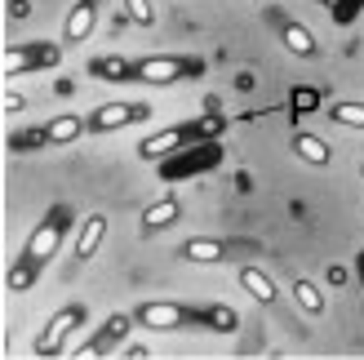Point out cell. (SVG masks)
Listing matches in <instances>:
<instances>
[{"mask_svg":"<svg viewBox=\"0 0 364 360\" xmlns=\"http://www.w3.org/2000/svg\"><path fill=\"white\" fill-rule=\"evenodd\" d=\"M63 227H67V218H63V209H58V213H49V218H45V223L27 236L23 258H18V263H14V272H9V290H14V294H23L27 285L36 280V272H41V267H45L53 254H58Z\"/></svg>","mask_w":364,"mask_h":360,"instance_id":"6da1fadb","label":"cell"},{"mask_svg":"<svg viewBox=\"0 0 364 360\" xmlns=\"http://www.w3.org/2000/svg\"><path fill=\"white\" fill-rule=\"evenodd\" d=\"M85 316H89L85 302H67V307H58V312H53V320L45 325V334L36 338V356H58V351H67V338L85 325Z\"/></svg>","mask_w":364,"mask_h":360,"instance_id":"7a4b0ae2","label":"cell"},{"mask_svg":"<svg viewBox=\"0 0 364 360\" xmlns=\"http://www.w3.org/2000/svg\"><path fill=\"white\" fill-rule=\"evenodd\" d=\"M151 107L147 102H102L94 116H89V134H112V129H124V125H138L147 120Z\"/></svg>","mask_w":364,"mask_h":360,"instance_id":"3957f363","label":"cell"},{"mask_svg":"<svg viewBox=\"0 0 364 360\" xmlns=\"http://www.w3.org/2000/svg\"><path fill=\"white\" fill-rule=\"evenodd\" d=\"M134 325L156 329V334H169V329L187 325V312H182L178 302H142V307H134Z\"/></svg>","mask_w":364,"mask_h":360,"instance_id":"277c9868","label":"cell"},{"mask_svg":"<svg viewBox=\"0 0 364 360\" xmlns=\"http://www.w3.org/2000/svg\"><path fill=\"white\" fill-rule=\"evenodd\" d=\"M58 63V49L53 45H18V49H5V76H23L31 67H49Z\"/></svg>","mask_w":364,"mask_h":360,"instance_id":"5b68a950","label":"cell"},{"mask_svg":"<svg viewBox=\"0 0 364 360\" xmlns=\"http://www.w3.org/2000/svg\"><path fill=\"white\" fill-rule=\"evenodd\" d=\"M134 76L138 80H147V85H173L178 76H187V58H173V53H160V58H142L134 67Z\"/></svg>","mask_w":364,"mask_h":360,"instance_id":"8992f818","label":"cell"},{"mask_svg":"<svg viewBox=\"0 0 364 360\" xmlns=\"http://www.w3.org/2000/svg\"><path fill=\"white\" fill-rule=\"evenodd\" d=\"M178 218H182V205H178V196H160L156 205H147V209H142V223H138V231H142V236H156V231L173 227Z\"/></svg>","mask_w":364,"mask_h":360,"instance_id":"52a82bcc","label":"cell"},{"mask_svg":"<svg viewBox=\"0 0 364 360\" xmlns=\"http://www.w3.org/2000/svg\"><path fill=\"white\" fill-rule=\"evenodd\" d=\"M94 23H98V9H94V0H80L76 9L67 14V23H63V41L67 45H80L94 36Z\"/></svg>","mask_w":364,"mask_h":360,"instance_id":"ba28073f","label":"cell"},{"mask_svg":"<svg viewBox=\"0 0 364 360\" xmlns=\"http://www.w3.org/2000/svg\"><path fill=\"white\" fill-rule=\"evenodd\" d=\"M129 325H134V316H120V312H116V316L102 325V334L94 338V343H85V347H76V351H80L85 360H89V356H107V351H112L124 334H129Z\"/></svg>","mask_w":364,"mask_h":360,"instance_id":"9c48e42d","label":"cell"},{"mask_svg":"<svg viewBox=\"0 0 364 360\" xmlns=\"http://www.w3.org/2000/svg\"><path fill=\"white\" fill-rule=\"evenodd\" d=\"M235 280H240V290H245L253 302H262V307H271V302L280 298L276 280H271L267 272H258V267H240V272H235Z\"/></svg>","mask_w":364,"mask_h":360,"instance_id":"30bf717a","label":"cell"},{"mask_svg":"<svg viewBox=\"0 0 364 360\" xmlns=\"http://www.w3.org/2000/svg\"><path fill=\"white\" fill-rule=\"evenodd\" d=\"M102 236H107V218H102V213H89V218L80 223L76 249H71V254H76V263H89V258H94L98 245H102Z\"/></svg>","mask_w":364,"mask_h":360,"instance_id":"8fae6325","label":"cell"},{"mask_svg":"<svg viewBox=\"0 0 364 360\" xmlns=\"http://www.w3.org/2000/svg\"><path fill=\"white\" fill-rule=\"evenodd\" d=\"M280 41H284V49L294 53V58H316V53H320L316 36L306 31L302 23H280Z\"/></svg>","mask_w":364,"mask_h":360,"instance_id":"7c38bea8","label":"cell"},{"mask_svg":"<svg viewBox=\"0 0 364 360\" xmlns=\"http://www.w3.org/2000/svg\"><path fill=\"white\" fill-rule=\"evenodd\" d=\"M182 138H187V129H182V125H173V129H160V134H151V138H142V142H138V156H142V160L169 156Z\"/></svg>","mask_w":364,"mask_h":360,"instance_id":"4fadbf2b","label":"cell"},{"mask_svg":"<svg viewBox=\"0 0 364 360\" xmlns=\"http://www.w3.org/2000/svg\"><path fill=\"white\" fill-rule=\"evenodd\" d=\"M294 152L306 160V165H316V169H320V165H329V160H333L329 142H324V138H316V134H306V129H302V134H294Z\"/></svg>","mask_w":364,"mask_h":360,"instance_id":"5bb4252c","label":"cell"},{"mask_svg":"<svg viewBox=\"0 0 364 360\" xmlns=\"http://www.w3.org/2000/svg\"><path fill=\"white\" fill-rule=\"evenodd\" d=\"M85 129H89V120H80V116H53V120L45 125V142H53V147H63V142L80 138Z\"/></svg>","mask_w":364,"mask_h":360,"instance_id":"9a60e30c","label":"cell"},{"mask_svg":"<svg viewBox=\"0 0 364 360\" xmlns=\"http://www.w3.org/2000/svg\"><path fill=\"white\" fill-rule=\"evenodd\" d=\"M187 263H223L227 258V249H223V240H209V236H196V240H187L178 249Z\"/></svg>","mask_w":364,"mask_h":360,"instance_id":"2e32d148","label":"cell"},{"mask_svg":"<svg viewBox=\"0 0 364 360\" xmlns=\"http://www.w3.org/2000/svg\"><path fill=\"white\" fill-rule=\"evenodd\" d=\"M294 298H298V307L306 316H324V307H329V302H324V290H320L316 280H306V276L294 280Z\"/></svg>","mask_w":364,"mask_h":360,"instance_id":"e0dca14e","label":"cell"},{"mask_svg":"<svg viewBox=\"0 0 364 360\" xmlns=\"http://www.w3.org/2000/svg\"><path fill=\"white\" fill-rule=\"evenodd\" d=\"M329 120L347 125V129H364V102H333L329 107Z\"/></svg>","mask_w":364,"mask_h":360,"instance_id":"ac0fdd59","label":"cell"},{"mask_svg":"<svg viewBox=\"0 0 364 360\" xmlns=\"http://www.w3.org/2000/svg\"><path fill=\"white\" fill-rule=\"evenodd\" d=\"M124 14H129V23H138V27H151L156 23L151 0H124Z\"/></svg>","mask_w":364,"mask_h":360,"instance_id":"d6986e66","label":"cell"},{"mask_svg":"<svg viewBox=\"0 0 364 360\" xmlns=\"http://www.w3.org/2000/svg\"><path fill=\"white\" fill-rule=\"evenodd\" d=\"M213 325H218V329H235V312H231V307H218V312H213Z\"/></svg>","mask_w":364,"mask_h":360,"instance_id":"ffe728a7","label":"cell"},{"mask_svg":"<svg viewBox=\"0 0 364 360\" xmlns=\"http://www.w3.org/2000/svg\"><path fill=\"white\" fill-rule=\"evenodd\" d=\"M23 107H27L23 94H5V112H9V116H14V112H23Z\"/></svg>","mask_w":364,"mask_h":360,"instance_id":"44dd1931","label":"cell"}]
</instances>
